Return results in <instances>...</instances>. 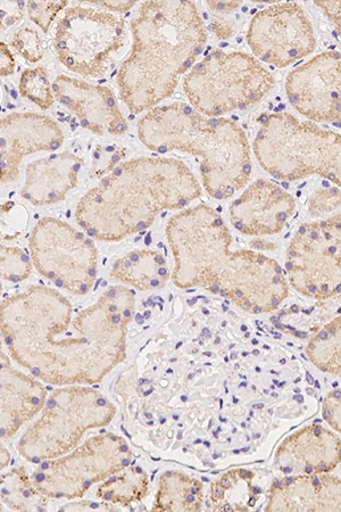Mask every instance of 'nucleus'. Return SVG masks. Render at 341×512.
<instances>
[{
    "label": "nucleus",
    "mask_w": 341,
    "mask_h": 512,
    "mask_svg": "<svg viewBox=\"0 0 341 512\" xmlns=\"http://www.w3.org/2000/svg\"><path fill=\"white\" fill-rule=\"evenodd\" d=\"M135 294L113 286L79 312L55 289L32 286L2 303L8 352L41 382L96 384L127 358Z\"/></svg>",
    "instance_id": "nucleus-1"
},
{
    "label": "nucleus",
    "mask_w": 341,
    "mask_h": 512,
    "mask_svg": "<svg viewBox=\"0 0 341 512\" xmlns=\"http://www.w3.org/2000/svg\"><path fill=\"white\" fill-rule=\"evenodd\" d=\"M165 235L177 287L203 288L253 315L276 311L287 300L289 284L279 262L260 252L231 250V231L211 206L174 214Z\"/></svg>",
    "instance_id": "nucleus-2"
},
{
    "label": "nucleus",
    "mask_w": 341,
    "mask_h": 512,
    "mask_svg": "<svg viewBox=\"0 0 341 512\" xmlns=\"http://www.w3.org/2000/svg\"><path fill=\"white\" fill-rule=\"evenodd\" d=\"M202 194L185 162L137 158L116 165L83 195L74 217L94 241L118 243L152 227L165 211L185 210Z\"/></svg>",
    "instance_id": "nucleus-3"
},
{
    "label": "nucleus",
    "mask_w": 341,
    "mask_h": 512,
    "mask_svg": "<svg viewBox=\"0 0 341 512\" xmlns=\"http://www.w3.org/2000/svg\"><path fill=\"white\" fill-rule=\"evenodd\" d=\"M133 43L121 63L120 98L133 114L151 111L171 97L194 68L209 36L193 2H145L130 23Z\"/></svg>",
    "instance_id": "nucleus-4"
},
{
    "label": "nucleus",
    "mask_w": 341,
    "mask_h": 512,
    "mask_svg": "<svg viewBox=\"0 0 341 512\" xmlns=\"http://www.w3.org/2000/svg\"><path fill=\"white\" fill-rule=\"evenodd\" d=\"M137 134L149 151L198 156L205 192L214 200H229L251 180V145L235 121L207 118L190 104L177 102L148 111L138 122Z\"/></svg>",
    "instance_id": "nucleus-5"
},
{
    "label": "nucleus",
    "mask_w": 341,
    "mask_h": 512,
    "mask_svg": "<svg viewBox=\"0 0 341 512\" xmlns=\"http://www.w3.org/2000/svg\"><path fill=\"white\" fill-rule=\"evenodd\" d=\"M261 168L279 181L319 176L341 188V135L288 113L263 115L253 143Z\"/></svg>",
    "instance_id": "nucleus-6"
},
{
    "label": "nucleus",
    "mask_w": 341,
    "mask_h": 512,
    "mask_svg": "<svg viewBox=\"0 0 341 512\" xmlns=\"http://www.w3.org/2000/svg\"><path fill=\"white\" fill-rule=\"evenodd\" d=\"M274 87V78L255 56L213 49L184 79L189 104L207 118H223L259 104Z\"/></svg>",
    "instance_id": "nucleus-7"
},
{
    "label": "nucleus",
    "mask_w": 341,
    "mask_h": 512,
    "mask_svg": "<svg viewBox=\"0 0 341 512\" xmlns=\"http://www.w3.org/2000/svg\"><path fill=\"white\" fill-rule=\"evenodd\" d=\"M129 41L127 22L120 14L91 2L72 5L60 16L54 32L56 59L83 78H103L114 57Z\"/></svg>",
    "instance_id": "nucleus-8"
},
{
    "label": "nucleus",
    "mask_w": 341,
    "mask_h": 512,
    "mask_svg": "<svg viewBox=\"0 0 341 512\" xmlns=\"http://www.w3.org/2000/svg\"><path fill=\"white\" fill-rule=\"evenodd\" d=\"M115 408L93 388L72 386L55 391L43 416L19 443L22 456L31 462L56 459L77 448L88 429L111 423Z\"/></svg>",
    "instance_id": "nucleus-9"
},
{
    "label": "nucleus",
    "mask_w": 341,
    "mask_h": 512,
    "mask_svg": "<svg viewBox=\"0 0 341 512\" xmlns=\"http://www.w3.org/2000/svg\"><path fill=\"white\" fill-rule=\"evenodd\" d=\"M33 267L56 287L86 295L98 276V251L94 239L68 222L40 219L29 238Z\"/></svg>",
    "instance_id": "nucleus-10"
},
{
    "label": "nucleus",
    "mask_w": 341,
    "mask_h": 512,
    "mask_svg": "<svg viewBox=\"0 0 341 512\" xmlns=\"http://www.w3.org/2000/svg\"><path fill=\"white\" fill-rule=\"evenodd\" d=\"M131 451L122 437H91L81 448L55 461H45L32 475L39 493L52 498H79L91 486L131 466Z\"/></svg>",
    "instance_id": "nucleus-11"
},
{
    "label": "nucleus",
    "mask_w": 341,
    "mask_h": 512,
    "mask_svg": "<svg viewBox=\"0 0 341 512\" xmlns=\"http://www.w3.org/2000/svg\"><path fill=\"white\" fill-rule=\"evenodd\" d=\"M247 44L260 62L285 69L315 51L313 24L297 3L272 4L249 24Z\"/></svg>",
    "instance_id": "nucleus-12"
},
{
    "label": "nucleus",
    "mask_w": 341,
    "mask_h": 512,
    "mask_svg": "<svg viewBox=\"0 0 341 512\" xmlns=\"http://www.w3.org/2000/svg\"><path fill=\"white\" fill-rule=\"evenodd\" d=\"M288 284L307 299L324 301L341 294V261L331 252L322 222L298 228L286 253Z\"/></svg>",
    "instance_id": "nucleus-13"
},
{
    "label": "nucleus",
    "mask_w": 341,
    "mask_h": 512,
    "mask_svg": "<svg viewBox=\"0 0 341 512\" xmlns=\"http://www.w3.org/2000/svg\"><path fill=\"white\" fill-rule=\"evenodd\" d=\"M286 93L290 105L306 119L341 127V53L316 55L291 71Z\"/></svg>",
    "instance_id": "nucleus-14"
},
{
    "label": "nucleus",
    "mask_w": 341,
    "mask_h": 512,
    "mask_svg": "<svg viewBox=\"0 0 341 512\" xmlns=\"http://www.w3.org/2000/svg\"><path fill=\"white\" fill-rule=\"evenodd\" d=\"M64 132L48 115L14 112L0 120V169L2 184L20 178L27 156L39 152L54 153L64 144Z\"/></svg>",
    "instance_id": "nucleus-15"
},
{
    "label": "nucleus",
    "mask_w": 341,
    "mask_h": 512,
    "mask_svg": "<svg viewBox=\"0 0 341 512\" xmlns=\"http://www.w3.org/2000/svg\"><path fill=\"white\" fill-rule=\"evenodd\" d=\"M55 101L79 120L83 129L96 136H123L129 129L113 90L61 74L53 82Z\"/></svg>",
    "instance_id": "nucleus-16"
},
{
    "label": "nucleus",
    "mask_w": 341,
    "mask_h": 512,
    "mask_svg": "<svg viewBox=\"0 0 341 512\" xmlns=\"http://www.w3.org/2000/svg\"><path fill=\"white\" fill-rule=\"evenodd\" d=\"M296 208L294 196L286 189L272 181L257 179L230 204L229 217L241 235L266 237L280 234Z\"/></svg>",
    "instance_id": "nucleus-17"
},
{
    "label": "nucleus",
    "mask_w": 341,
    "mask_h": 512,
    "mask_svg": "<svg viewBox=\"0 0 341 512\" xmlns=\"http://www.w3.org/2000/svg\"><path fill=\"white\" fill-rule=\"evenodd\" d=\"M274 464L286 476L332 473L341 464V439L320 424L305 426L280 443Z\"/></svg>",
    "instance_id": "nucleus-18"
},
{
    "label": "nucleus",
    "mask_w": 341,
    "mask_h": 512,
    "mask_svg": "<svg viewBox=\"0 0 341 512\" xmlns=\"http://www.w3.org/2000/svg\"><path fill=\"white\" fill-rule=\"evenodd\" d=\"M265 511H341V478L329 474L288 475L270 486Z\"/></svg>",
    "instance_id": "nucleus-19"
},
{
    "label": "nucleus",
    "mask_w": 341,
    "mask_h": 512,
    "mask_svg": "<svg viewBox=\"0 0 341 512\" xmlns=\"http://www.w3.org/2000/svg\"><path fill=\"white\" fill-rule=\"evenodd\" d=\"M85 160L71 152H62L30 162L20 196L33 206L65 201L79 185V173Z\"/></svg>",
    "instance_id": "nucleus-20"
},
{
    "label": "nucleus",
    "mask_w": 341,
    "mask_h": 512,
    "mask_svg": "<svg viewBox=\"0 0 341 512\" xmlns=\"http://www.w3.org/2000/svg\"><path fill=\"white\" fill-rule=\"evenodd\" d=\"M46 402V391L36 377L16 370L2 352V437L10 439Z\"/></svg>",
    "instance_id": "nucleus-21"
},
{
    "label": "nucleus",
    "mask_w": 341,
    "mask_h": 512,
    "mask_svg": "<svg viewBox=\"0 0 341 512\" xmlns=\"http://www.w3.org/2000/svg\"><path fill=\"white\" fill-rule=\"evenodd\" d=\"M111 277L138 291H156L169 282L171 272L165 256L156 250H135L116 260Z\"/></svg>",
    "instance_id": "nucleus-22"
},
{
    "label": "nucleus",
    "mask_w": 341,
    "mask_h": 512,
    "mask_svg": "<svg viewBox=\"0 0 341 512\" xmlns=\"http://www.w3.org/2000/svg\"><path fill=\"white\" fill-rule=\"evenodd\" d=\"M203 502V484L180 473H165L154 510L197 511Z\"/></svg>",
    "instance_id": "nucleus-23"
},
{
    "label": "nucleus",
    "mask_w": 341,
    "mask_h": 512,
    "mask_svg": "<svg viewBox=\"0 0 341 512\" xmlns=\"http://www.w3.org/2000/svg\"><path fill=\"white\" fill-rule=\"evenodd\" d=\"M307 359L324 374H341V315L324 325L310 338L305 349Z\"/></svg>",
    "instance_id": "nucleus-24"
},
{
    "label": "nucleus",
    "mask_w": 341,
    "mask_h": 512,
    "mask_svg": "<svg viewBox=\"0 0 341 512\" xmlns=\"http://www.w3.org/2000/svg\"><path fill=\"white\" fill-rule=\"evenodd\" d=\"M148 491V478L140 467L129 466L121 475L112 476L111 480L98 487V497L104 501L129 505L143 500Z\"/></svg>",
    "instance_id": "nucleus-25"
},
{
    "label": "nucleus",
    "mask_w": 341,
    "mask_h": 512,
    "mask_svg": "<svg viewBox=\"0 0 341 512\" xmlns=\"http://www.w3.org/2000/svg\"><path fill=\"white\" fill-rule=\"evenodd\" d=\"M19 92L23 98L48 111L55 103L53 85L44 66L24 70L19 81Z\"/></svg>",
    "instance_id": "nucleus-26"
},
{
    "label": "nucleus",
    "mask_w": 341,
    "mask_h": 512,
    "mask_svg": "<svg viewBox=\"0 0 341 512\" xmlns=\"http://www.w3.org/2000/svg\"><path fill=\"white\" fill-rule=\"evenodd\" d=\"M0 262H2V279L5 282L21 283L28 279L32 271L31 256L20 247H0Z\"/></svg>",
    "instance_id": "nucleus-27"
},
{
    "label": "nucleus",
    "mask_w": 341,
    "mask_h": 512,
    "mask_svg": "<svg viewBox=\"0 0 341 512\" xmlns=\"http://www.w3.org/2000/svg\"><path fill=\"white\" fill-rule=\"evenodd\" d=\"M11 45L29 63H38L44 59L43 40L35 29L23 28L15 31Z\"/></svg>",
    "instance_id": "nucleus-28"
},
{
    "label": "nucleus",
    "mask_w": 341,
    "mask_h": 512,
    "mask_svg": "<svg viewBox=\"0 0 341 512\" xmlns=\"http://www.w3.org/2000/svg\"><path fill=\"white\" fill-rule=\"evenodd\" d=\"M70 6L69 2H28L27 12L29 19L37 26L48 33L57 16L63 13Z\"/></svg>",
    "instance_id": "nucleus-29"
},
{
    "label": "nucleus",
    "mask_w": 341,
    "mask_h": 512,
    "mask_svg": "<svg viewBox=\"0 0 341 512\" xmlns=\"http://www.w3.org/2000/svg\"><path fill=\"white\" fill-rule=\"evenodd\" d=\"M340 206L341 191L339 187L321 188L310 198L309 213L313 219H319L336 211Z\"/></svg>",
    "instance_id": "nucleus-30"
},
{
    "label": "nucleus",
    "mask_w": 341,
    "mask_h": 512,
    "mask_svg": "<svg viewBox=\"0 0 341 512\" xmlns=\"http://www.w3.org/2000/svg\"><path fill=\"white\" fill-rule=\"evenodd\" d=\"M322 418L330 428L341 434V388H336L324 396Z\"/></svg>",
    "instance_id": "nucleus-31"
},
{
    "label": "nucleus",
    "mask_w": 341,
    "mask_h": 512,
    "mask_svg": "<svg viewBox=\"0 0 341 512\" xmlns=\"http://www.w3.org/2000/svg\"><path fill=\"white\" fill-rule=\"evenodd\" d=\"M321 222L331 252L341 261V212Z\"/></svg>",
    "instance_id": "nucleus-32"
},
{
    "label": "nucleus",
    "mask_w": 341,
    "mask_h": 512,
    "mask_svg": "<svg viewBox=\"0 0 341 512\" xmlns=\"http://www.w3.org/2000/svg\"><path fill=\"white\" fill-rule=\"evenodd\" d=\"M24 8H27V3H2V11H0V14H2V29L5 30L19 23L24 18Z\"/></svg>",
    "instance_id": "nucleus-33"
},
{
    "label": "nucleus",
    "mask_w": 341,
    "mask_h": 512,
    "mask_svg": "<svg viewBox=\"0 0 341 512\" xmlns=\"http://www.w3.org/2000/svg\"><path fill=\"white\" fill-rule=\"evenodd\" d=\"M211 30L216 38L227 40L235 36L237 28L235 23L230 20H224V16L215 15V19L211 24Z\"/></svg>",
    "instance_id": "nucleus-34"
},
{
    "label": "nucleus",
    "mask_w": 341,
    "mask_h": 512,
    "mask_svg": "<svg viewBox=\"0 0 341 512\" xmlns=\"http://www.w3.org/2000/svg\"><path fill=\"white\" fill-rule=\"evenodd\" d=\"M316 7H319L321 12L335 24L338 35L341 40V2H314Z\"/></svg>",
    "instance_id": "nucleus-35"
},
{
    "label": "nucleus",
    "mask_w": 341,
    "mask_h": 512,
    "mask_svg": "<svg viewBox=\"0 0 341 512\" xmlns=\"http://www.w3.org/2000/svg\"><path fill=\"white\" fill-rule=\"evenodd\" d=\"M14 72V55L12 54L10 47L2 41V44H0V73H2L3 77H11Z\"/></svg>",
    "instance_id": "nucleus-36"
},
{
    "label": "nucleus",
    "mask_w": 341,
    "mask_h": 512,
    "mask_svg": "<svg viewBox=\"0 0 341 512\" xmlns=\"http://www.w3.org/2000/svg\"><path fill=\"white\" fill-rule=\"evenodd\" d=\"M207 7L215 15L230 16L235 14L243 3L241 2H207Z\"/></svg>",
    "instance_id": "nucleus-37"
},
{
    "label": "nucleus",
    "mask_w": 341,
    "mask_h": 512,
    "mask_svg": "<svg viewBox=\"0 0 341 512\" xmlns=\"http://www.w3.org/2000/svg\"><path fill=\"white\" fill-rule=\"evenodd\" d=\"M91 3L116 14L127 13L138 4L137 2H131V0H128V2H112V0L110 2H103V0H99V2Z\"/></svg>",
    "instance_id": "nucleus-38"
}]
</instances>
